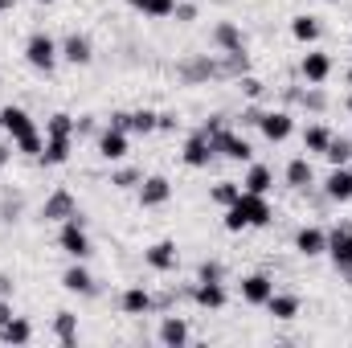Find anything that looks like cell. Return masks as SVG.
Wrapping results in <instances>:
<instances>
[{"label": "cell", "instance_id": "44dd1931", "mask_svg": "<svg viewBox=\"0 0 352 348\" xmlns=\"http://www.w3.org/2000/svg\"><path fill=\"white\" fill-rule=\"evenodd\" d=\"M266 307H270L274 320H295V316H299V299H295V295H270Z\"/></svg>", "mask_w": 352, "mask_h": 348}, {"label": "cell", "instance_id": "83f0119b", "mask_svg": "<svg viewBox=\"0 0 352 348\" xmlns=\"http://www.w3.org/2000/svg\"><path fill=\"white\" fill-rule=\"evenodd\" d=\"M156 123H160L156 111H135V115H127V131H140V135L156 131Z\"/></svg>", "mask_w": 352, "mask_h": 348}, {"label": "cell", "instance_id": "277c9868", "mask_svg": "<svg viewBox=\"0 0 352 348\" xmlns=\"http://www.w3.org/2000/svg\"><path fill=\"white\" fill-rule=\"evenodd\" d=\"M328 254L336 262V270H349L352 274V226H336L328 234Z\"/></svg>", "mask_w": 352, "mask_h": 348}, {"label": "cell", "instance_id": "ab89813d", "mask_svg": "<svg viewBox=\"0 0 352 348\" xmlns=\"http://www.w3.org/2000/svg\"><path fill=\"white\" fill-rule=\"evenodd\" d=\"M201 279H221V266H201Z\"/></svg>", "mask_w": 352, "mask_h": 348}, {"label": "cell", "instance_id": "e0dca14e", "mask_svg": "<svg viewBox=\"0 0 352 348\" xmlns=\"http://www.w3.org/2000/svg\"><path fill=\"white\" fill-rule=\"evenodd\" d=\"M37 160H41V164H66V160H70V135H50Z\"/></svg>", "mask_w": 352, "mask_h": 348}, {"label": "cell", "instance_id": "ee69618b", "mask_svg": "<svg viewBox=\"0 0 352 348\" xmlns=\"http://www.w3.org/2000/svg\"><path fill=\"white\" fill-rule=\"evenodd\" d=\"M37 4H54V0H37Z\"/></svg>", "mask_w": 352, "mask_h": 348}, {"label": "cell", "instance_id": "52a82bcc", "mask_svg": "<svg viewBox=\"0 0 352 348\" xmlns=\"http://www.w3.org/2000/svg\"><path fill=\"white\" fill-rule=\"evenodd\" d=\"M258 127H263V135L270 140V144H283V140L291 135V127H295V123H291V115H287V111H266L263 119H258Z\"/></svg>", "mask_w": 352, "mask_h": 348}, {"label": "cell", "instance_id": "4316f807", "mask_svg": "<svg viewBox=\"0 0 352 348\" xmlns=\"http://www.w3.org/2000/svg\"><path fill=\"white\" fill-rule=\"evenodd\" d=\"M291 33H295V41H307L311 45L320 37V25H316V17H295L291 21Z\"/></svg>", "mask_w": 352, "mask_h": 348}, {"label": "cell", "instance_id": "7402d4cb", "mask_svg": "<svg viewBox=\"0 0 352 348\" xmlns=\"http://www.w3.org/2000/svg\"><path fill=\"white\" fill-rule=\"evenodd\" d=\"M62 283H66V291H78V295H90V291H94V279H90L87 266H70V270L62 274Z\"/></svg>", "mask_w": 352, "mask_h": 348}, {"label": "cell", "instance_id": "30bf717a", "mask_svg": "<svg viewBox=\"0 0 352 348\" xmlns=\"http://www.w3.org/2000/svg\"><path fill=\"white\" fill-rule=\"evenodd\" d=\"M74 213H78V209H74V197H70L66 188H58V193L41 205V217H45V221H66V217H74Z\"/></svg>", "mask_w": 352, "mask_h": 348}, {"label": "cell", "instance_id": "3957f363", "mask_svg": "<svg viewBox=\"0 0 352 348\" xmlns=\"http://www.w3.org/2000/svg\"><path fill=\"white\" fill-rule=\"evenodd\" d=\"M58 41L54 37H45V33H33L29 37V45H25V58H29V66L33 70H54V62H58Z\"/></svg>", "mask_w": 352, "mask_h": 348}, {"label": "cell", "instance_id": "f1b7e54d", "mask_svg": "<svg viewBox=\"0 0 352 348\" xmlns=\"http://www.w3.org/2000/svg\"><path fill=\"white\" fill-rule=\"evenodd\" d=\"M328 144H332V131H328V127H320V123H316V127H307V131H303V148H307V152H324Z\"/></svg>", "mask_w": 352, "mask_h": 348}, {"label": "cell", "instance_id": "f35d334b", "mask_svg": "<svg viewBox=\"0 0 352 348\" xmlns=\"http://www.w3.org/2000/svg\"><path fill=\"white\" fill-rule=\"evenodd\" d=\"M115 184H119V188H127V184H135V173H119V176H115Z\"/></svg>", "mask_w": 352, "mask_h": 348}, {"label": "cell", "instance_id": "6da1fadb", "mask_svg": "<svg viewBox=\"0 0 352 348\" xmlns=\"http://www.w3.org/2000/svg\"><path fill=\"white\" fill-rule=\"evenodd\" d=\"M266 221H270V205H266V197L246 193V188H242V197L226 209V230H230V234L250 230V226H266Z\"/></svg>", "mask_w": 352, "mask_h": 348}, {"label": "cell", "instance_id": "60d3db41", "mask_svg": "<svg viewBox=\"0 0 352 348\" xmlns=\"http://www.w3.org/2000/svg\"><path fill=\"white\" fill-rule=\"evenodd\" d=\"M8 320H12V307H8V303H4V299H0V328H4V324H8Z\"/></svg>", "mask_w": 352, "mask_h": 348}, {"label": "cell", "instance_id": "f6af8a7d", "mask_svg": "<svg viewBox=\"0 0 352 348\" xmlns=\"http://www.w3.org/2000/svg\"><path fill=\"white\" fill-rule=\"evenodd\" d=\"M349 83H352V70H349Z\"/></svg>", "mask_w": 352, "mask_h": 348}, {"label": "cell", "instance_id": "ba28073f", "mask_svg": "<svg viewBox=\"0 0 352 348\" xmlns=\"http://www.w3.org/2000/svg\"><path fill=\"white\" fill-rule=\"evenodd\" d=\"M295 250H299V254H307V259L328 254V234H324V230H316V226H303V230L295 234Z\"/></svg>", "mask_w": 352, "mask_h": 348}, {"label": "cell", "instance_id": "7bdbcfd3", "mask_svg": "<svg viewBox=\"0 0 352 348\" xmlns=\"http://www.w3.org/2000/svg\"><path fill=\"white\" fill-rule=\"evenodd\" d=\"M12 8V0H0V12H8Z\"/></svg>", "mask_w": 352, "mask_h": 348}, {"label": "cell", "instance_id": "7a4b0ae2", "mask_svg": "<svg viewBox=\"0 0 352 348\" xmlns=\"http://www.w3.org/2000/svg\"><path fill=\"white\" fill-rule=\"evenodd\" d=\"M58 246L70 254V259H87L90 254V238H87V230H82V217L74 213V217H66V226H62V234H58Z\"/></svg>", "mask_w": 352, "mask_h": 348}, {"label": "cell", "instance_id": "b9f144b4", "mask_svg": "<svg viewBox=\"0 0 352 348\" xmlns=\"http://www.w3.org/2000/svg\"><path fill=\"white\" fill-rule=\"evenodd\" d=\"M4 164H8V148L0 144V168H4Z\"/></svg>", "mask_w": 352, "mask_h": 348}, {"label": "cell", "instance_id": "836d02e7", "mask_svg": "<svg viewBox=\"0 0 352 348\" xmlns=\"http://www.w3.org/2000/svg\"><path fill=\"white\" fill-rule=\"evenodd\" d=\"M58 336H62V345H74V336H78V324H74V316L70 312H58Z\"/></svg>", "mask_w": 352, "mask_h": 348}, {"label": "cell", "instance_id": "9c48e42d", "mask_svg": "<svg viewBox=\"0 0 352 348\" xmlns=\"http://www.w3.org/2000/svg\"><path fill=\"white\" fill-rule=\"evenodd\" d=\"M0 127H4L12 140H25V135H33V131H37V127H33V119H29L21 107H4V111H0Z\"/></svg>", "mask_w": 352, "mask_h": 348}, {"label": "cell", "instance_id": "d6986e66", "mask_svg": "<svg viewBox=\"0 0 352 348\" xmlns=\"http://www.w3.org/2000/svg\"><path fill=\"white\" fill-rule=\"evenodd\" d=\"M62 58H66V62H74V66H87V62H90V41H87V37H78V33H74V37H66V41H62Z\"/></svg>", "mask_w": 352, "mask_h": 348}, {"label": "cell", "instance_id": "603a6c76", "mask_svg": "<svg viewBox=\"0 0 352 348\" xmlns=\"http://www.w3.org/2000/svg\"><path fill=\"white\" fill-rule=\"evenodd\" d=\"M311 180H316L311 160H303V156H299V160H291V164H287V184H291V188H307Z\"/></svg>", "mask_w": 352, "mask_h": 348}, {"label": "cell", "instance_id": "74e56055", "mask_svg": "<svg viewBox=\"0 0 352 348\" xmlns=\"http://www.w3.org/2000/svg\"><path fill=\"white\" fill-rule=\"evenodd\" d=\"M176 17H180V21H192V17H197V8H192V4H180V8H176Z\"/></svg>", "mask_w": 352, "mask_h": 348}, {"label": "cell", "instance_id": "7c38bea8", "mask_svg": "<svg viewBox=\"0 0 352 348\" xmlns=\"http://www.w3.org/2000/svg\"><path fill=\"white\" fill-rule=\"evenodd\" d=\"M168 193H173V184H168L164 176H148V180L140 184V205H148V209H152V205H164Z\"/></svg>", "mask_w": 352, "mask_h": 348}, {"label": "cell", "instance_id": "d6a6232c", "mask_svg": "<svg viewBox=\"0 0 352 348\" xmlns=\"http://www.w3.org/2000/svg\"><path fill=\"white\" fill-rule=\"evenodd\" d=\"M238 197H242V184H234V180H221V184L213 188V201H217V205H226V209H230Z\"/></svg>", "mask_w": 352, "mask_h": 348}, {"label": "cell", "instance_id": "9a60e30c", "mask_svg": "<svg viewBox=\"0 0 352 348\" xmlns=\"http://www.w3.org/2000/svg\"><path fill=\"white\" fill-rule=\"evenodd\" d=\"M324 188H328V197L332 201H352V168H332V176L324 180Z\"/></svg>", "mask_w": 352, "mask_h": 348}, {"label": "cell", "instance_id": "484cf974", "mask_svg": "<svg viewBox=\"0 0 352 348\" xmlns=\"http://www.w3.org/2000/svg\"><path fill=\"white\" fill-rule=\"evenodd\" d=\"M29 336H33L29 320H16V316H12V320H8V324L0 328V340H8V345H25Z\"/></svg>", "mask_w": 352, "mask_h": 348}, {"label": "cell", "instance_id": "8fae6325", "mask_svg": "<svg viewBox=\"0 0 352 348\" xmlns=\"http://www.w3.org/2000/svg\"><path fill=\"white\" fill-rule=\"evenodd\" d=\"M98 156H102V160H123V156H127V131H119V127L102 131V135H98Z\"/></svg>", "mask_w": 352, "mask_h": 348}, {"label": "cell", "instance_id": "8d00e7d4", "mask_svg": "<svg viewBox=\"0 0 352 348\" xmlns=\"http://www.w3.org/2000/svg\"><path fill=\"white\" fill-rule=\"evenodd\" d=\"M242 90H246L250 98H258V94H263V83H258V78H242Z\"/></svg>", "mask_w": 352, "mask_h": 348}, {"label": "cell", "instance_id": "5bb4252c", "mask_svg": "<svg viewBox=\"0 0 352 348\" xmlns=\"http://www.w3.org/2000/svg\"><path fill=\"white\" fill-rule=\"evenodd\" d=\"M192 299H197L201 307H226V287H221L217 279H201L197 291H192Z\"/></svg>", "mask_w": 352, "mask_h": 348}, {"label": "cell", "instance_id": "4dcf8cb0", "mask_svg": "<svg viewBox=\"0 0 352 348\" xmlns=\"http://www.w3.org/2000/svg\"><path fill=\"white\" fill-rule=\"evenodd\" d=\"M135 8H140V12H148V17H156V21H160V17H173V12H176V0H140V4H135Z\"/></svg>", "mask_w": 352, "mask_h": 348}, {"label": "cell", "instance_id": "e575fe53", "mask_svg": "<svg viewBox=\"0 0 352 348\" xmlns=\"http://www.w3.org/2000/svg\"><path fill=\"white\" fill-rule=\"evenodd\" d=\"M45 135H74V119L70 115H54L45 123Z\"/></svg>", "mask_w": 352, "mask_h": 348}, {"label": "cell", "instance_id": "ac0fdd59", "mask_svg": "<svg viewBox=\"0 0 352 348\" xmlns=\"http://www.w3.org/2000/svg\"><path fill=\"white\" fill-rule=\"evenodd\" d=\"M144 259H148L152 270H173V266H176V246H173V242H156V246H148V254H144Z\"/></svg>", "mask_w": 352, "mask_h": 348}, {"label": "cell", "instance_id": "8992f818", "mask_svg": "<svg viewBox=\"0 0 352 348\" xmlns=\"http://www.w3.org/2000/svg\"><path fill=\"white\" fill-rule=\"evenodd\" d=\"M213 152H217V148H213V135L201 131V135H192V140L184 144V164H188V168H205V164L213 160Z\"/></svg>", "mask_w": 352, "mask_h": 348}, {"label": "cell", "instance_id": "4fadbf2b", "mask_svg": "<svg viewBox=\"0 0 352 348\" xmlns=\"http://www.w3.org/2000/svg\"><path fill=\"white\" fill-rule=\"evenodd\" d=\"M270 295H274V283H270L266 274H250V279H242V299H246V303H263L266 307Z\"/></svg>", "mask_w": 352, "mask_h": 348}, {"label": "cell", "instance_id": "cb8c5ba5", "mask_svg": "<svg viewBox=\"0 0 352 348\" xmlns=\"http://www.w3.org/2000/svg\"><path fill=\"white\" fill-rule=\"evenodd\" d=\"M160 340H164V345L168 348H180L184 345V340H188V324H184V320H164V324H160Z\"/></svg>", "mask_w": 352, "mask_h": 348}, {"label": "cell", "instance_id": "f546056e", "mask_svg": "<svg viewBox=\"0 0 352 348\" xmlns=\"http://www.w3.org/2000/svg\"><path fill=\"white\" fill-rule=\"evenodd\" d=\"M324 156L332 160V168H340V164H349L352 160V144L349 140H332V144L324 148Z\"/></svg>", "mask_w": 352, "mask_h": 348}, {"label": "cell", "instance_id": "ffe728a7", "mask_svg": "<svg viewBox=\"0 0 352 348\" xmlns=\"http://www.w3.org/2000/svg\"><path fill=\"white\" fill-rule=\"evenodd\" d=\"M242 184H246V193H258V197H266V193H270V184H274V173H270L266 164H254V168L246 173V180H242Z\"/></svg>", "mask_w": 352, "mask_h": 348}, {"label": "cell", "instance_id": "1f68e13d", "mask_svg": "<svg viewBox=\"0 0 352 348\" xmlns=\"http://www.w3.org/2000/svg\"><path fill=\"white\" fill-rule=\"evenodd\" d=\"M217 41L226 45V54L242 58V37H238V29H234V25H221V29H217Z\"/></svg>", "mask_w": 352, "mask_h": 348}, {"label": "cell", "instance_id": "d590c367", "mask_svg": "<svg viewBox=\"0 0 352 348\" xmlns=\"http://www.w3.org/2000/svg\"><path fill=\"white\" fill-rule=\"evenodd\" d=\"M16 148H21L25 156H41V148H45V144H41V135L33 131V135H25V140H16Z\"/></svg>", "mask_w": 352, "mask_h": 348}, {"label": "cell", "instance_id": "5b68a950", "mask_svg": "<svg viewBox=\"0 0 352 348\" xmlns=\"http://www.w3.org/2000/svg\"><path fill=\"white\" fill-rule=\"evenodd\" d=\"M209 135V131H205ZM213 148L221 152V156H230V160H250L254 156V148L242 140V135H234V131H213Z\"/></svg>", "mask_w": 352, "mask_h": 348}, {"label": "cell", "instance_id": "2e32d148", "mask_svg": "<svg viewBox=\"0 0 352 348\" xmlns=\"http://www.w3.org/2000/svg\"><path fill=\"white\" fill-rule=\"evenodd\" d=\"M299 70H303L307 83H324V78L332 74V58H328V54H303V66H299Z\"/></svg>", "mask_w": 352, "mask_h": 348}, {"label": "cell", "instance_id": "d4e9b609", "mask_svg": "<svg viewBox=\"0 0 352 348\" xmlns=\"http://www.w3.org/2000/svg\"><path fill=\"white\" fill-rule=\"evenodd\" d=\"M148 307H152V295H148L144 287H131V291L123 295V312H127V316H144Z\"/></svg>", "mask_w": 352, "mask_h": 348}]
</instances>
